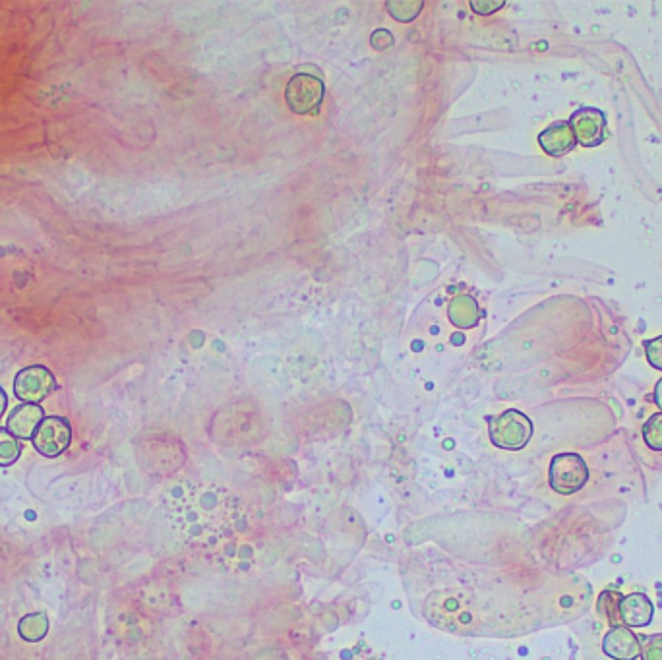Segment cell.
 Segmentation results:
<instances>
[{
  "instance_id": "ba28073f",
  "label": "cell",
  "mask_w": 662,
  "mask_h": 660,
  "mask_svg": "<svg viewBox=\"0 0 662 660\" xmlns=\"http://www.w3.org/2000/svg\"><path fill=\"white\" fill-rule=\"evenodd\" d=\"M602 651L614 660H635L641 655V639L626 626H616L602 639Z\"/></svg>"
},
{
  "instance_id": "5b68a950",
  "label": "cell",
  "mask_w": 662,
  "mask_h": 660,
  "mask_svg": "<svg viewBox=\"0 0 662 660\" xmlns=\"http://www.w3.org/2000/svg\"><path fill=\"white\" fill-rule=\"evenodd\" d=\"M57 390V380L53 372L45 366H28L18 372L14 380V395L24 403L39 405Z\"/></svg>"
},
{
  "instance_id": "277c9868",
  "label": "cell",
  "mask_w": 662,
  "mask_h": 660,
  "mask_svg": "<svg viewBox=\"0 0 662 660\" xmlns=\"http://www.w3.org/2000/svg\"><path fill=\"white\" fill-rule=\"evenodd\" d=\"M287 105L297 115H314L324 99V84L320 78L310 74H297L291 78L285 90Z\"/></svg>"
},
{
  "instance_id": "e0dca14e",
  "label": "cell",
  "mask_w": 662,
  "mask_h": 660,
  "mask_svg": "<svg viewBox=\"0 0 662 660\" xmlns=\"http://www.w3.org/2000/svg\"><path fill=\"white\" fill-rule=\"evenodd\" d=\"M645 357L653 368L662 370V335L645 341Z\"/></svg>"
},
{
  "instance_id": "d6986e66",
  "label": "cell",
  "mask_w": 662,
  "mask_h": 660,
  "mask_svg": "<svg viewBox=\"0 0 662 660\" xmlns=\"http://www.w3.org/2000/svg\"><path fill=\"white\" fill-rule=\"evenodd\" d=\"M653 397H655V403H657V407L661 409L662 413V378L657 382V386H655V393H653Z\"/></svg>"
},
{
  "instance_id": "4fadbf2b",
  "label": "cell",
  "mask_w": 662,
  "mask_h": 660,
  "mask_svg": "<svg viewBox=\"0 0 662 660\" xmlns=\"http://www.w3.org/2000/svg\"><path fill=\"white\" fill-rule=\"evenodd\" d=\"M20 635L26 639V641H41L45 635H47V630H49V622H47V616L45 614H31V616H26L22 622H20Z\"/></svg>"
},
{
  "instance_id": "7c38bea8",
  "label": "cell",
  "mask_w": 662,
  "mask_h": 660,
  "mask_svg": "<svg viewBox=\"0 0 662 660\" xmlns=\"http://www.w3.org/2000/svg\"><path fill=\"white\" fill-rule=\"evenodd\" d=\"M624 599V595L620 591H604L599 597V602H597V610L601 614L602 618L610 624V628H616V626H622V620H620V602Z\"/></svg>"
},
{
  "instance_id": "9c48e42d",
  "label": "cell",
  "mask_w": 662,
  "mask_h": 660,
  "mask_svg": "<svg viewBox=\"0 0 662 660\" xmlns=\"http://www.w3.org/2000/svg\"><path fill=\"white\" fill-rule=\"evenodd\" d=\"M539 144L544 153L552 157H560L575 150L577 140L570 120H556L550 126H546L539 136Z\"/></svg>"
},
{
  "instance_id": "ac0fdd59",
  "label": "cell",
  "mask_w": 662,
  "mask_h": 660,
  "mask_svg": "<svg viewBox=\"0 0 662 660\" xmlns=\"http://www.w3.org/2000/svg\"><path fill=\"white\" fill-rule=\"evenodd\" d=\"M471 8L477 12V14H492L500 8H504V0H488V2H481V0H473L471 2Z\"/></svg>"
},
{
  "instance_id": "52a82bcc",
  "label": "cell",
  "mask_w": 662,
  "mask_h": 660,
  "mask_svg": "<svg viewBox=\"0 0 662 660\" xmlns=\"http://www.w3.org/2000/svg\"><path fill=\"white\" fill-rule=\"evenodd\" d=\"M570 124L577 144H581L583 148H599L606 140L608 124H606V115L601 109L581 107L573 113Z\"/></svg>"
},
{
  "instance_id": "3957f363",
  "label": "cell",
  "mask_w": 662,
  "mask_h": 660,
  "mask_svg": "<svg viewBox=\"0 0 662 660\" xmlns=\"http://www.w3.org/2000/svg\"><path fill=\"white\" fill-rule=\"evenodd\" d=\"M533 436V422L521 411L510 409L490 419V440L502 450H523Z\"/></svg>"
},
{
  "instance_id": "8fae6325",
  "label": "cell",
  "mask_w": 662,
  "mask_h": 660,
  "mask_svg": "<svg viewBox=\"0 0 662 660\" xmlns=\"http://www.w3.org/2000/svg\"><path fill=\"white\" fill-rule=\"evenodd\" d=\"M43 420H45V411L39 405L24 403L10 413L8 422H6V430L12 436H16L18 440H33V436Z\"/></svg>"
},
{
  "instance_id": "ffe728a7",
  "label": "cell",
  "mask_w": 662,
  "mask_h": 660,
  "mask_svg": "<svg viewBox=\"0 0 662 660\" xmlns=\"http://www.w3.org/2000/svg\"><path fill=\"white\" fill-rule=\"evenodd\" d=\"M6 405H8V397H6V393H4V390L0 388V419H2V415H4V411H6Z\"/></svg>"
},
{
  "instance_id": "2e32d148",
  "label": "cell",
  "mask_w": 662,
  "mask_h": 660,
  "mask_svg": "<svg viewBox=\"0 0 662 660\" xmlns=\"http://www.w3.org/2000/svg\"><path fill=\"white\" fill-rule=\"evenodd\" d=\"M641 639V660H662V633L639 637Z\"/></svg>"
},
{
  "instance_id": "9a60e30c",
  "label": "cell",
  "mask_w": 662,
  "mask_h": 660,
  "mask_svg": "<svg viewBox=\"0 0 662 660\" xmlns=\"http://www.w3.org/2000/svg\"><path fill=\"white\" fill-rule=\"evenodd\" d=\"M643 440L649 450L662 451V413H655L643 424Z\"/></svg>"
},
{
  "instance_id": "6da1fadb",
  "label": "cell",
  "mask_w": 662,
  "mask_h": 660,
  "mask_svg": "<svg viewBox=\"0 0 662 660\" xmlns=\"http://www.w3.org/2000/svg\"><path fill=\"white\" fill-rule=\"evenodd\" d=\"M163 504L175 533L194 546H211L229 535L239 519L237 498L215 482H173Z\"/></svg>"
},
{
  "instance_id": "8992f818",
  "label": "cell",
  "mask_w": 662,
  "mask_h": 660,
  "mask_svg": "<svg viewBox=\"0 0 662 660\" xmlns=\"http://www.w3.org/2000/svg\"><path fill=\"white\" fill-rule=\"evenodd\" d=\"M31 442L41 455L59 457L72 442V426L62 417H45Z\"/></svg>"
},
{
  "instance_id": "7a4b0ae2",
  "label": "cell",
  "mask_w": 662,
  "mask_h": 660,
  "mask_svg": "<svg viewBox=\"0 0 662 660\" xmlns=\"http://www.w3.org/2000/svg\"><path fill=\"white\" fill-rule=\"evenodd\" d=\"M550 488L562 496H572L589 482V467L579 453L564 451L552 457L548 469Z\"/></svg>"
},
{
  "instance_id": "5bb4252c",
  "label": "cell",
  "mask_w": 662,
  "mask_h": 660,
  "mask_svg": "<svg viewBox=\"0 0 662 660\" xmlns=\"http://www.w3.org/2000/svg\"><path fill=\"white\" fill-rule=\"evenodd\" d=\"M22 453V444L6 428H0V467H10L18 461Z\"/></svg>"
},
{
  "instance_id": "30bf717a",
  "label": "cell",
  "mask_w": 662,
  "mask_h": 660,
  "mask_svg": "<svg viewBox=\"0 0 662 660\" xmlns=\"http://www.w3.org/2000/svg\"><path fill=\"white\" fill-rule=\"evenodd\" d=\"M653 614H655V606L651 599L643 593L624 595V599L620 602L622 626H626L630 630L649 626L653 622Z\"/></svg>"
}]
</instances>
